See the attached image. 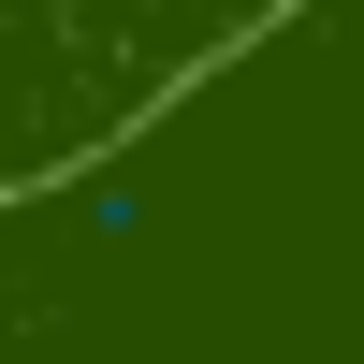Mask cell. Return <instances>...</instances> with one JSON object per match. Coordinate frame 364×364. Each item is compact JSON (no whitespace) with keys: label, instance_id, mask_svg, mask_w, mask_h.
<instances>
[{"label":"cell","instance_id":"1","mask_svg":"<svg viewBox=\"0 0 364 364\" xmlns=\"http://www.w3.org/2000/svg\"><path fill=\"white\" fill-rule=\"evenodd\" d=\"M262 15L291 0H0V190L87 175Z\"/></svg>","mask_w":364,"mask_h":364}]
</instances>
